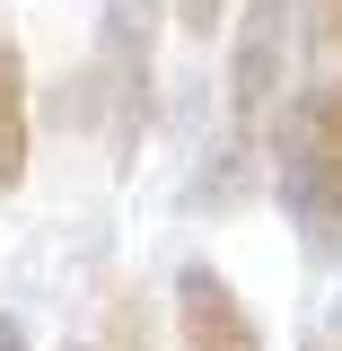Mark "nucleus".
Here are the masks:
<instances>
[{"mask_svg": "<svg viewBox=\"0 0 342 351\" xmlns=\"http://www.w3.org/2000/svg\"><path fill=\"white\" fill-rule=\"evenodd\" d=\"M272 193L307 263H342V80H307L272 132Z\"/></svg>", "mask_w": 342, "mask_h": 351, "instance_id": "nucleus-1", "label": "nucleus"}, {"mask_svg": "<svg viewBox=\"0 0 342 351\" xmlns=\"http://www.w3.org/2000/svg\"><path fill=\"white\" fill-rule=\"evenodd\" d=\"M290 9L299 0H246V27H237V62H228V167L246 176L263 149V114H272V88H281V44H290Z\"/></svg>", "mask_w": 342, "mask_h": 351, "instance_id": "nucleus-2", "label": "nucleus"}, {"mask_svg": "<svg viewBox=\"0 0 342 351\" xmlns=\"http://www.w3.org/2000/svg\"><path fill=\"white\" fill-rule=\"evenodd\" d=\"M175 343L184 351H263V334H255V316H246V299L219 281L211 263H193L175 281Z\"/></svg>", "mask_w": 342, "mask_h": 351, "instance_id": "nucleus-3", "label": "nucleus"}, {"mask_svg": "<svg viewBox=\"0 0 342 351\" xmlns=\"http://www.w3.org/2000/svg\"><path fill=\"white\" fill-rule=\"evenodd\" d=\"M27 176V62H18V44L0 27V193Z\"/></svg>", "mask_w": 342, "mask_h": 351, "instance_id": "nucleus-4", "label": "nucleus"}, {"mask_svg": "<svg viewBox=\"0 0 342 351\" xmlns=\"http://www.w3.org/2000/svg\"><path fill=\"white\" fill-rule=\"evenodd\" d=\"M307 44L325 62H342V0H307Z\"/></svg>", "mask_w": 342, "mask_h": 351, "instance_id": "nucleus-5", "label": "nucleus"}, {"mask_svg": "<svg viewBox=\"0 0 342 351\" xmlns=\"http://www.w3.org/2000/svg\"><path fill=\"white\" fill-rule=\"evenodd\" d=\"M175 18H184V27L202 36V27H219V0H175Z\"/></svg>", "mask_w": 342, "mask_h": 351, "instance_id": "nucleus-6", "label": "nucleus"}, {"mask_svg": "<svg viewBox=\"0 0 342 351\" xmlns=\"http://www.w3.org/2000/svg\"><path fill=\"white\" fill-rule=\"evenodd\" d=\"M0 351H27V334H18V325H9V316H0Z\"/></svg>", "mask_w": 342, "mask_h": 351, "instance_id": "nucleus-7", "label": "nucleus"}]
</instances>
